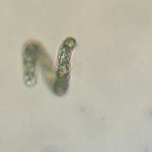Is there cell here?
Segmentation results:
<instances>
[{"mask_svg": "<svg viewBox=\"0 0 152 152\" xmlns=\"http://www.w3.org/2000/svg\"><path fill=\"white\" fill-rule=\"evenodd\" d=\"M75 40L67 37L59 48L55 67V77L51 91L58 96H62L67 92L71 77V58L76 47Z\"/></svg>", "mask_w": 152, "mask_h": 152, "instance_id": "cell-1", "label": "cell"}, {"mask_svg": "<svg viewBox=\"0 0 152 152\" xmlns=\"http://www.w3.org/2000/svg\"><path fill=\"white\" fill-rule=\"evenodd\" d=\"M44 48L39 42L30 40L24 46L23 52V80L28 87L34 86L37 80V68L40 65L41 53Z\"/></svg>", "mask_w": 152, "mask_h": 152, "instance_id": "cell-2", "label": "cell"}]
</instances>
